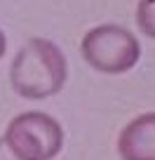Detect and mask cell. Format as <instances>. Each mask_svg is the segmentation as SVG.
<instances>
[{"mask_svg": "<svg viewBox=\"0 0 155 160\" xmlns=\"http://www.w3.org/2000/svg\"><path fill=\"white\" fill-rule=\"evenodd\" d=\"M68 80V61L56 42L31 38L21 45L10 66V85L14 94L28 101L56 97Z\"/></svg>", "mask_w": 155, "mask_h": 160, "instance_id": "1", "label": "cell"}, {"mask_svg": "<svg viewBox=\"0 0 155 160\" xmlns=\"http://www.w3.org/2000/svg\"><path fill=\"white\" fill-rule=\"evenodd\" d=\"M80 54L90 68L106 75H120L139 64L141 42L125 26L99 24L82 35Z\"/></svg>", "mask_w": 155, "mask_h": 160, "instance_id": "2", "label": "cell"}, {"mask_svg": "<svg viewBox=\"0 0 155 160\" xmlns=\"http://www.w3.org/2000/svg\"><path fill=\"white\" fill-rule=\"evenodd\" d=\"M2 139L19 160H52L64 148V127L45 111H24L7 122Z\"/></svg>", "mask_w": 155, "mask_h": 160, "instance_id": "3", "label": "cell"}, {"mask_svg": "<svg viewBox=\"0 0 155 160\" xmlns=\"http://www.w3.org/2000/svg\"><path fill=\"white\" fill-rule=\"evenodd\" d=\"M122 160H155V111L132 118L118 137Z\"/></svg>", "mask_w": 155, "mask_h": 160, "instance_id": "4", "label": "cell"}, {"mask_svg": "<svg viewBox=\"0 0 155 160\" xmlns=\"http://www.w3.org/2000/svg\"><path fill=\"white\" fill-rule=\"evenodd\" d=\"M136 26L143 35L155 40V0H139V5H136Z\"/></svg>", "mask_w": 155, "mask_h": 160, "instance_id": "5", "label": "cell"}, {"mask_svg": "<svg viewBox=\"0 0 155 160\" xmlns=\"http://www.w3.org/2000/svg\"><path fill=\"white\" fill-rule=\"evenodd\" d=\"M0 160H19V158L10 151V146L5 144V139H2V137H0Z\"/></svg>", "mask_w": 155, "mask_h": 160, "instance_id": "6", "label": "cell"}, {"mask_svg": "<svg viewBox=\"0 0 155 160\" xmlns=\"http://www.w3.org/2000/svg\"><path fill=\"white\" fill-rule=\"evenodd\" d=\"M5 52H7V38H5V33H2V28H0V59L5 57Z\"/></svg>", "mask_w": 155, "mask_h": 160, "instance_id": "7", "label": "cell"}]
</instances>
